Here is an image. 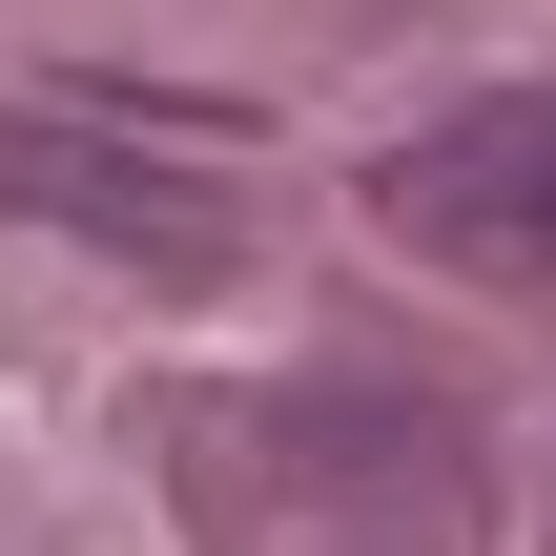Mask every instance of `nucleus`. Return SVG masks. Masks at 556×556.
<instances>
[{"instance_id": "obj_1", "label": "nucleus", "mask_w": 556, "mask_h": 556, "mask_svg": "<svg viewBox=\"0 0 556 556\" xmlns=\"http://www.w3.org/2000/svg\"><path fill=\"white\" fill-rule=\"evenodd\" d=\"M371 227L433 248V268H516V289H556V83H495V103L413 124V144L371 165Z\"/></svg>"}]
</instances>
